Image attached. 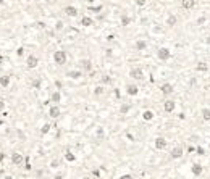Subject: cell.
<instances>
[{
	"instance_id": "1",
	"label": "cell",
	"mask_w": 210,
	"mask_h": 179,
	"mask_svg": "<svg viewBox=\"0 0 210 179\" xmlns=\"http://www.w3.org/2000/svg\"><path fill=\"white\" fill-rule=\"evenodd\" d=\"M66 52L65 50H57V52H53V61H55V65H58V66H63V65L66 63Z\"/></svg>"
},
{
	"instance_id": "2",
	"label": "cell",
	"mask_w": 210,
	"mask_h": 179,
	"mask_svg": "<svg viewBox=\"0 0 210 179\" xmlns=\"http://www.w3.org/2000/svg\"><path fill=\"white\" fill-rule=\"evenodd\" d=\"M157 56L162 61H167V60L172 58V52H170V49H167V47H160V49L157 50Z\"/></svg>"
},
{
	"instance_id": "3",
	"label": "cell",
	"mask_w": 210,
	"mask_h": 179,
	"mask_svg": "<svg viewBox=\"0 0 210 179\" xmlns=\"http://www.w3.org/2000/svg\"><path fill=\"white\" fill-rule=\"evenodd\" d=\"M10 158H11V163H13L15 166H21L23 162H24V157H23V153H20V152H13V153L10 155Z\"/></svg>"
},
{
	"instance_id": "4",
	"label": "cell",
	"mask_w": 210,
	"mask_h": 179,
	"mask_svg": "<svg viewBox=\"0 0 210 179\" xmlns=\"http://www.w3.org/2000/svg\"><path fill=\"white\" fill-rule=\"evenodd\" d=\"M130 77H133L134 81H142L144 79V71L141 70V68H131Z\"/></svg>"
},
{
	"instance_id": "5",
	"label": "cell",
	"mask_w": 210,
	"mask_h": 179,
	"mask_svg": "<svg viewBox=\"0 0 210 179\" xmlns=\"http://www.w3.org/2000/svg\"><path fill=\"white\" fill-rule=\"evenodd\" d=\"M37 65H39V58L36 55H29L28 58H26V68H28V70H34Z\"/></svg>"
},
{
	"instance_id": "6",
	"label": "cell",
	"mask_w": 210,
	"mask_h": 179,
	"mask_svg": "<svg viewBox=\"0 0 210 179\" xmlns=\"http://www.w3.org/2000/svg\"><path fill=\"white\" fill-rule=\"evenodd\" d=\"M183 153H184L183 147H181V145H176V147L172 148V152H170V157H172L173 160H179V158L183 157Z\"/></svg>"
},
{
	"instance_id": "7",
	"label": "cell",
	"mask_w": 210,
	"mask_h": 179,
	"mask_svg": "<svg viewBox=\"0 0 210 179\" xmlns=\"http://www.w3.org/2000/svg\"><path fill=\"white\" fill-rule=\"evenodd\" d=\"M160 92L163 95H172L173 92H175V87H173V84H170V82H163V84L160 86Z\"/></svg>"
},
{
	"instance_id": "8",
	"label": "cell",
	"mask_w": 210,
	"mask_h": 179,
	"mask_svg": "<svg viewBox=\"0 0 210 179\" xmlns=\"http://www.w3.org/2000/svg\"><path fill=\"white\" fill-rule=\"evenodd\" d=\"M154 147L157 148V150H165V147H167V139H165V137H155Z\"/></svg>"
},
{
	"instance_id": "9",
	"label": "cell",
	"mask_w": 210,
	"mask_h": 179,
	"mask_svg": "<svg viewBox=\"0 0 210 179\" xmlns=\"http://www.w3.org/2000/svg\"><path fill=\"white\" fill-rule=\"evenodd\" d=\"M163 110L167 113H173L176 110V102L175 100H165L163 102Z\"/></svg>"
},
{
	"instance_id": "10",
	"label": "cell",
	"mask_w": 210,
	"mask_h": 179,
	"mask_svg": "<svg viewBox=\"0 0 210 179\" xmlns=\"http://www.w3.org/2000/svg\"><path fill=\"white\" fill-rule=\"evenodd\" d=\"M126 94L130 95V97H136V95L139 94V87H137V84H128L126 86Z\"/></svg>"
},
{
	"instance_id": "11",
	"label": "cell",
	"mask_w": 210,
	"mask_h": 179,
	"mask_svg": "<svg viewBox=\"0 0 210 179\" xmlns=\"http://www.w3.org/2000/svg\"><path fill=\"white\" fill-rule=\"evenodd\" d=\"M60 113H62V111H60V107H58V105H55V103H53V105L49 108V116H50V118H53V119L58 118Z\"/></svg>"
},
{
	"instance_id": "12",
	"label": "cell",
	"mask_w": 210,
	"mask_h": 179,
	"mask_svg": "<svg viewBox=\"0 0 210 179\" xmlns=\"http://www.w3.org/2000/svg\"><path fill=\"white\" fill-rule=\"evenodd\" d=\"M65 15H66V16H70V18H74L78 15V8L76 7H73V5H68V7H65Z\"/></svg>"
},
{
	"instance_id": "13",
	"label": "cell",
	"mask_w": 210,
	"mask_h": 179,
	"mask_svg": "<svg viewBox=\"0 0 210 179\" xmlns=\"http://www.w3.org/2000/svg\"><path fill=\"white\" fill-rule=\"evenodd\" d=\"M10 82H11V76L10 74H4V76H0V86L4 89H7L8 86H10Z\"/></svg>"
},
{
	"instance_id": "14",
	"label": "cell",
	"mask_w": 210,
	"mask_h": 179,
	"mask_svg": "<svg viewBox=\"0 0 210 179\" xmlns=\"http://www.w3.org/2000/svg\"><path fill=\"white\" fill-rule=\"evenodd\" d=\"M181 7L184 10H192L196 7V0H181Z\"/></svg>"
},
{
	"instance_id": "15",
	"label": "cell",
	"mask_w": 210,
	"mask_h": 179,
	"mask_svg": "<svg viewBox=\"0 0 210 179\" xmlns=\"http://www.w3.org/2000/svg\"><path fill=\"white\" fill-rule=\"evenodd\" d=\"M92 24H94V20H92L91 16H83L81 18V26H84V28H91Z\"/></svg>"
},
{
	"instance_id": "16",
	"label": "cell",
	"mask_w": 210,
	"mask_h": 179,
	"mask_svg": "<svg viewBox=\"0 0 210 179\" xmlns=\"http://www.w3.org/2000/svg\"><path fill=\"white\" fill-rule=\"evenodd\" d=\"M60 100H62V94H60V91H53L52 95H50V102L52 103H60Z\"/></svg>"
},
{
	"instance_id": "17",
	"label": "cell",
	"mask_w": 210,
	"mask_h": 179,
	"mask_svg": "<svg viewBox=\"0 0 210 179\" xmlns=\"http://www.w3.org/2000/svg\"><path fill=\"white\" fill-rule=\"evenodd\" d=\"M191 171H192L194 176H200L202 171H204V168H202V165H199V163H194V165L191 166Z\"/></svg>"
},
{
	"instance_id": "18",
	"label": "cell",
	"mask_w": 210,
	"mask_h": 179,
	"mask_svg": "<svg viewBox=\"0 0 210 179\" xmlns=\"http://www.w3.org/2000/svg\"><path fill=\"white\" fill-rule=\"evenodd\" d=\"M176 23H178V18H176V15H168V18H167V26H168V28H173V26H176Z\"/></svg>"
},
{
	"instance_id": "19",
	"label": "cell",
	"mask_w": 210,
	"mask_h": 179,
	"mask_svg": "<svg viewBox=\"0 0 210 179\" xmlns=\"http://www.w3.org/2000/svg\"><path fill=\"white\" fill-rule=\"evenodd\" d=\"M134 47H136L137 52H142V50H146V49H147V42H146V40H142V39H139V40H136Z\"/></svg>"
},
{
	"instance_id": "20",
	"label": "cell",
	"mask_w": 210,
	"mask_h": 179,
	"mask_svg": "<svg viewBox=\"0 0 210 179\" xmlns=\"http://www.w3.org/2000/svg\"><path fill=\"white\" fill-rule=\"evenodd\" d=\"M154 111H152V110H144L142 111V119L144 121H152V119H154Z\"/></svg>"
},
{
	"instance_id": "21",
	"label": "cell",
	"mask_w": 210,
	"mask_h": 179,
	"mask_svg": "<svg viewBox=\"0 0 210 179\" xmlns=\"http://www.w3.org/2000/svg\"><path fill=\"white\" fill-rule=\"evenodd\" d=\"M81 65H83V70L86 71V73L92 71V61H91V60H83V61H81Z\"/></svg>"
},
{
	"instance_id": "22",
	"label": "cell",
	"mask_w": 210,
	"mask_h": 179,
	"mask_svg": "<svg viewBox=\"0 0 210 179\" xmlns=\"http://www.w3.org/2000/svg\"><path fill=\"white\" fill-rule=\"evenodd\" d=\"M65 160L70 162V163H73V162H76V155H74L71 150H66L65 152Z\"/></svg>"
},
{
	"instance_id": "23",
	"label": "cell",
	"mask_w": 210,
	"mask_h": 179,
	"mask_svg": "<svg viewBox=\"0 0 210 179\" xmlns=\"http://www.w3.org/2000/svg\"><path fill=\"white\" fill-rule=\"evenodd\" d=\"M196 70L199 71V73H205V71L209 70V65H207L205 61H199V63H197V66H196Z\"/></svg>"
},
{
	"instance_id": "24",
	"label": "cell",
	"mask_w": 210,
	"mask_h": 179,
	"mask_svg": "<svg viewBox=\"0 0 210 179\" xmlns=\"http://www.w3.org/2000/svg\"><path fill=\"white\" fill-rule=\"evenodd\" d=\"M200 115H202V119H204V121H210V108H209V107H207V108H202Z\"/></svg>"
},
{
	"instance_id": "25",
	"label": "cell",
	"mask_w": 210,
	"mask_h": 179,
	"mask_svg": "<svg viewBox=\"0 0 210 179\" xmlns=\"http://www.w3.org/2000/svg\"><path fill=\"white\" fill-rule=\"evenodd\" d=\"M81 76H83V71H70L68 73V77H71V79H79Z\"/></svg>"
},
{
	"instance_id": "26",
	"label": "cell",
	"mask_w": 210,
	"mask_h": 179,
	"mask_svg": "<svg viewBox=\"0 0 210 179\" xmlns=\"http://www.w3.org/2000/svg\"><path fill=\"white\" fill-rule=\"evenodd\" d=\"M50 124L49 123H46V124H42V127H41V134L42 136H46V134H49V131H50Z\"/></svg>"
},
{
	"instance_id": "27",
	"label": "cell",
	"mask_w": 210,
	"mask_h": 179,
	"mask_svg": "<svg viewBox=\"0 0 210 179\" xmlns=\"http://www.w3.org/2000/svg\"><path fill=\"white\" fill-rule=\"evenodd\" d=\"M100 82H102V84H105V86H107V84H112V77L107 76V74H104V76L100 77Z\"/></svg>"
},
{
	"instance_id": "28",
	"label": "cell",
	"mask_w": 210,
	"mask_h": 179,
	"mask_svg": "<svg viewBox=\"0 0 210 179\" xmlns=\"http://www.w3.org/2000/svg\"><path fill=\"white\" fill-rule=\"evenodd\" d=\"M130 23H131V18L126 16V15H123L121 16V26H130Z\"/></svg>"
},
{
	"instance_id": "29",
	"label": "cell",
	"mask_w": 210,
	"mask_h": 179,
	"mask_svg": "<svg viewBox=\"0 0 210 179\" xmlns=\"http://www.w3.org/2000/svg\"><path fill=\"white\" fill-rule=\"evenodd\" d=\"M95 136H97V139H100V141H102V139L105 137V131H104V127H99V129L95 131Z\"/></svg>"
},
{
	"instance_id": "30",
	"label": "cell",
	"mask_w": 210,
	"mask_h": 179,
	"mask_svg": "<svg viewBox=\"0 0 210 179\" xmlns=\"http://www.w3.org/2000/svg\"><path fill=\"white\" fill-rule=\"evenodd\" d=\"M94 94L95 95H102L104 94V86H97V87L94 89Z\"/></svg>"
},
{
	"instance_id": "31",
	"label": "cell",
	"mask_w": 210,
	"mask_h": 179,
	"mask_svg": "<svg viewBox=\"0 0 210 179\" xmlns=\"http://www.w3.org/2000/svg\"><path fill=\"white\" fill-rule=\"evenodd\" d=\"M24 169H26V171H29V169H31V160H29V157L24 158Z\"/></svg>"
},
{
	"instance_id": "32",
	"label": "cell",
	"mask_w": 210,
	"mask_h": 179,
	"mask_svg": "<svg viewBox=\"0 0 210 179\" xmlns=\"http://www.w3.org/2000/svg\"><path fill=\"white\" fill-rule=\"evenodd\" d=\"M16 55H18V56H23V55H24V47H18V49H16Z\"/></svg>"
},
{
	"instance_id": "33",
	"label": "cell",
	"mask_w": 210,
	"mask_h": 179,
	"mask_svg": "<svg viewBox=\"0 0 210 179\" xmlns=\"http://www.w3.org/2000/svg\"><path fill=\"white\" fill-rule=\"evenodd\" d=\"M134 3H136L137 7H144V5L147 3V0H134Z\"/></svg>"
},
{
	"instance_id": "34",
	"label": "cell",
	"mask_w": 210,
	"mask_h": 179,
	"mask_svg": "<svg viewBox=\"0 0 210 179\" xmlns=\"http://www.w3.org/2000/svg\"><path fill=\"white\" fill-rule=\"evenodd\" d=\"M120 111H121V113H128V111H130V105H121Z\"/></svg>"
},
{
	"instance_id": "35",
	"label": "cell",
	"mask_w": 210,
	"mask_h": 179,
	"mask_svg": "<svg viewBox=\"0 0 210 179\" xmlns=\"http://www.w3.org/2000/svg\"><path fill=\"white\" fill-rule=\"evenodd\" d=\"M39 86H41V79H34V81H32V87L39 89Z\"/></svg>"
},
{
	"instance_id": "36",
	"label": "cell",
	"mask_w": 210,
	"mask_h": 179,
	"mask_svg": "<svg viewBox=\"0 0 210 179\" xmlns=\"http://www.w3.org/2000/svg\"><path fill=\"white\" fill-rule=\"evenodd\" d=\"M50 166H52V168H58V166H60V162H58V160H53V162L50 163Z\"/></svg>"
},
{
	"instance_id": "37",
	"label": "cell",
	"mask_w": 210,
	"mask_h": 179,
	"mask_svg": "<svg viewBox=\"0 0 210 179\" xmlns=\"http://www.w3.org/2000/svg\"><path fill=\"white\" fill-rule=\"evenodd\" d=\"M120 179H134V178H133V174H121Z\"/></svg>"
},
{
	"instance_id": "38",
	"label": "cell",
	"mask_w": 210,
	"mask_h": 179,
	"mask_svg": "<svg viewBox=\"0 0 210 179\" xmlns=\"http://www.w3.org/2000/svg\"><path fill=\"white\" fill-rule=\"evenodd\" d=\"M92 176H94V178H100V171H99V169H94V171H92Z\"/></svg>"
},
{
	"instance_id": "39",
	"label": "cell",
	"mask_w": 210,
	"mask_h": 179,
	"mask_svg": "<svg viewBox=\"0 0 210 179\" xmlns=\"http://www.w3.org/2000/svg\"><path fill=\"white\" fill-rule=\"evenodd\" d=\"M89 10H92V11H100V10H102V7H100V5H99V7H91Z\"/></svg>"
},
{
	"instance_id": "40",
	"label": "cell",
	"mask_w": 210,
	"mask_h": 179,
	"mask_svg": "<svg viewBox=\"0 0 210 179\" xmlns=\"http://www.w3.org/2000/svg\"><path fill=\"white\" fill-rule=\"evenodd\" d=\"M197 153H199V155H204V153H205V150H204L202 147H197Z\"/></svg>"
},
{
	"instance_id": "41",
	"label": "cell",
	"mask_w": 210,
	"mask_h": 179,
	"mask_svg": "<svg viewBox=\"0 0 210 179\" xmlns=\"http://www.w3.org/2000/svg\"><path fill=\"white\" fill-rule=\"evenodd\" d=\"M55 28H57V29H58V31H60V29L63 28V23H62V21H58V23H57V26H55Z\"/></svg>"
},
{
	"instance_id": "42",
	"label": "cell",
	"mask_w": 210,
	"mask_h": 179,
	"mask_svg": "<svg viewBox=\"0 0 210 179\" xmlns=\"http://www.w3.org/2000/svg\"><path fill=\"white\" fill-rule=\"evenodd\" d=\"M2 110H5V102L4 100H0V111H2Z\"/></svg>"
},
{
	"instance_id": "43",
	"label": "cell",
	"mask_w": 210,
	"mask_h": 179,
	"mask_svg": "<svg viewBox=\"0 0 210 179\" xmlns=\"http://www.w3.org/2000/svg\"><path fill=\"white\" fill-rule=\"evenodd\" d=\"M4 160H5V153H0V163L4 162Z\"/></svg>"
},
{
	"instance_id": "44",
	"label": "cell",
	"mask_w": 210,
	"mask_h": 179,
	"mask_svg": "<svg viewBox=\"0 0 210 179\" xmlns=\"http://www.w3.org/2000/svg\"><path fill=\"white\" fill-rule=\"evenodd\" d=\"M83 179H94V178H92V176H84Z\"/></svg>"
},
{
	"instance_id": "45",
	"label": "cell",
	"mask_w": 210,
	"mask_h": 179,
	"mask_svg": "<svg viewBox=\"0 0 210 179\" xmlns=\"http://www.w3.org/2000/svg\"><path fill=\"white\" fill-rule=\"evenodd\" d=\"M86 2H88V3H89V5H91V3H94L95 0H86Z\"/></svg>"
},
{
	"instance_id": "46",
	"label": "cell",
	"mask_w": 210,
	"mask_h": 179,
	"mask_svg": "<svg viewBox=\"0 0 210 179\" xmlns=\"http://www.w3.org/2000/svg\"><path fill=\"white\" fill-rule=\"evenodd\" d=\"M5 179H11V176H5Z\"/></svg>"
},
{
	"instance_id": "47",
	"label": "cell",
	"mask_w": 210,
	"mask_h": 179,
	"mask_svg": "<svg viewBox=\"0 0 210 179\" xmlns=\"http://www.w3.org/2000/svg\"><path fill=\"white\" fill-rule=\"evenodd\" d=\"M2 124H4V121H2V119H0V126H2Z\"/></svg>"
},
{
	"instance_id": "48",
	"label": "cell",
	"mask_w": 210,
	"mask_h": 179,
	"mask_svg": "<svg viewBox=\"0 0 210 179\" xmlns=\"http://www.w3.org/2000/svg\"><path fill=\"white\" fill-rule=\"evenodd\" d=\"M24 2H31V0H24Z\"/></svg>"
},
{
	"instance_id": "49",
	"label": "cell",
	"mask_w": 210,
	"mask_h": 179,
	"mask_svg": "<svg viewBox=\"0 0 210 179\" xmlns=\"http://www.w3.org/2000/svg\"><path fill=\"white\" fill-rule=\"evenodd\" d=\"M46 2H50V0H46Z\"/></svg>"
},
{
	"instance_id": "50",
	"label": "cell",
	"mask_w": 210,
	"mask_h": 179,
	"mask_svg": "<svg viewBox=\"0 0 210 179\" xmlns=\"http://www.w3.org/2000/svg\"><path fill=\"white\" fill-rule=\"evenodd\" d=\"M163 2H168V0H163Z\"/></svg>"
}]
</instances>
